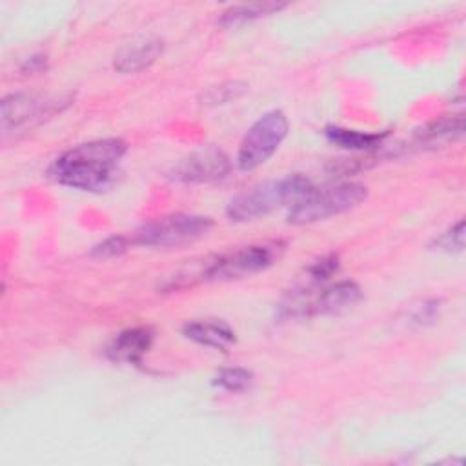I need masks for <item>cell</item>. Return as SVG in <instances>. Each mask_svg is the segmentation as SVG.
I'll return each instance as SVG.
<instances>
[{
	"label": "cell",
	"mask_w": 466,
	"mask_h": 466,
	"mask_svg": "<svg viewBox=\"0 0 466 466\" xmlns=\"http://www.w3.org/2000/svg\"><path fill=\"white\" fill-rule=\"evenodd\" d=\"M164 51V44L158 38H147L133 42L118 49L113 60V67L118 73H137L149 67Z\"/></svg>",
	"instance_id": "cell-12"
},
{
	"label": "cell",
	"mask_w": 466,
	"mask_h": 466,
	"mask_svg": "<svg viewBox=\"0 0 466 466\" xmlns=\"http://www.w3.org/2000/svg\"><path fill=\"white\" fill-rule=\"evenodd\" d=\"M182 333L195 340L197 344L213 348V350H220V351H228L235 340V329L220 319H197V320H189L184 324Z\"/></svg>",
	"instance_id": "cell-10"
},
{
	"label": "cell",
	"mask_w": 466,
	"mask_h": 466,
	"mask_svg": "<svg viewBox=\"0 0 466 466\" xmlns=\"http://www.w3.org/2000/svg\"><path fill=\"white\" fill-rule=\"evenodd\" d=\"M284 7H286V4H277V2H258V4L233 5V7L226 9L220 15L218 24L224 25V27H237V25H242L246 22L275 15V13H279Z\"/></svg>",
	"instance_id": "cell-13"
},
{
	"label": "cell",
	"mask_w": 466,
	"mask_h": 466,
	"mask_svg": "<svg viewBox=\"0 0 466 466\" xmlns=\"http://www.w3.org/2000/svg\"><path fill=\"white\" fill-rule=\"evenodd\" d=\"M229 171V158L218 147L208 146L202 147L180 162H177L171 169V178L184 184H206L220 180Z\"/></svg>",
	"instance_id": "cell-9"
},
{
	"label": "cell",
	"mask_w": 466,
	"mask_h": 466,
	"mask_svg": "<svg viewBox=\"0 0 466 466\" xmlns=\"http://www.w3.org/2000/svg\"><path fill=\"white\" fill-rule=\"evenodd\" d=\"M251 382H253V373L246 368H224L213 379L215 386L233 393L248 390Z\"/></svg>",
	"instance_id": "cell-16"
},
{
	"label": "cell",
	"mask_w": 466,
	"mask_h": 466,
	"mask_svg": "<svg viewBox=\"0 0 466 466\" xmlns=\"http://www.w3.org/2000/svg\"><path fill=\"white\" fill-rule=\"evenodd\" d=\"M311 182L302 175H288L277 180H268L235 195L226 215L235 222H246L271 213L282 206H293L306 193H309Z\"/></svg>",
	"instance_id": "cell-2"
},
{
	"label": "cell",
	"mask_w": 466,
	"mask_h": 466,
	"mask_svg": "<svg viewBox=\"0 0 466 466\" xmlns=\"http://www.w3.org/2000/svg\"><path fill=\"white\" fill-rule=\"evenodd\" d=\"M151 344L153 331L149 328H129L111 340V344L107 346V357L115 362L140 364Z\"/></svg>",
	"instance_id": "cell-11"
},
{
	"label": "cell",
	"mask_w": 466,
	"mask_h": 466,
	"mask_svg": "<svg viewBox=\"0 0 466 466\" xmlns=\"http://www.w3.org/2000/svg\"><path fill=\"white\" fill-rule=\"evenodd\" d=\"M366 195V186L359 182H344L324 189H311L293 206H289L288 220L291 224L319 222L359 206Z\"/></svg>",
	"instance_id": "cell-4"
},
{
	"label": "cell",
	"mask_w": 466,
	"mask_h": 466,
	"mask_svg": "<svg viewBox=\"0 0 466 466\" xmlns=\"http://www.w3.org/2000/svg\"><path fill=\"white\" fill-rule=\"evenodd\" d=\"M246 91V84L242 82H226L215 87H209L202 95V104L206 106H217V104H226L235 98H238Z\"/></svg>",
	"instance_id": "cell-18"
},
{
	"label": "cell",
	"mask_w": 466,
	"mask_h": 466,
	"mask_svg": "<svg viewBox=\"0 0 466 466\" xmlns=\"http://www.w3.org/2000/svg\"><path fill=\"white\" fill-rule=\"evenodd\" d=\"M435 246H437V249L448 251V253L462 251V248H464V220H459L451 229L442 233L435 240Z\"/></svg>",
	"instance_id": "cell-19"
},
{
	"label": "cell",
	"mask_w": 466,
	"mask_h": 466,
	"mask_svg": "<svg viewBox=\"0 0 466 466\" xmlns=\"http://www.w3.org/2000/svg\"><path fill=\"white\" fill-rule=\"evenodd\" d=\"M213 222L209 217L204 215H191V213H175L162 218H155L151 222L142 224L133 240L142 246L151 248H171L193 242L204 237L211 229Z\"/></svg>",
	"instance_id": "cell-6"
},
{
	"label": "cell",
	"mask_w": 466,
	"mask_h": 466,
	"mask_svg": "<svg viewBox=\"0 0 466 466\" xmlns=\"http://www.w3.org/2000/svg\"><path fill=\"white\" fill-rule=\"evenodd\" d=\"M129 246V240L122 235H115V237H107L106 240L98 242L96 246H93L91 255L98 257V258H109V257H118L122 255Z\"/></svg>",
	"instance_id": "cell-20"
},
{
	"label": "cell",
	"mask_w": 466,
	"mask_h": 466,
	"mask_svg": "<svg viewBox=\"0 0 466 466\" xmlns=\"http://www.w3.org/2000/svg\"><path fill=\"white\" fill-rule=\"evenodd\" d=\"M439 317V302L431 300V302H424L422 306H419L413 315H411V322L417 326H428L431 324L435 319Z\"/></svg>",
	"instance_id": "cell-21"
},
{
	"label": "cell",
	"mask_w": 466,
	"mask_h": 466,
	"mask_svg": "<svg viewBox=\"0 0 466 466\" xmlns=\"http://www.w3.org/2000/svg\"><path fill=\"white\" fill-rule=\"evenodd\" d=\"M289 129L288 118L282 111H268L264 113L244 135L238 153L237 164L240 169L249 171L262 166L282 144Z\"/></svg>",
	"instance_id": "cell-7"
},
{
	"label": "cell",
	"mask_w": 466,
	"mask_h": 466,
	"mask_svg": "<svg viewBox=\"0 0 466 466\" xmlns=\"http://www.w3.org/2000/svg\"><path fill=\"white\" fill-rule=\"evenodd\" d=\"M464 127V118L462 115H453V116H444L441 120H435L428 124L424 129L417 133V137L424 142H435L442 138H453L462 133Z\"/></svg>",
	"instance_id": "cell-15"
},
{
	"label": "cell",
	"mask_w": 466,
	"mask_h": 466,
	"mask_svg": "<svg viewBox=\"0 0 466 466\" xmlns=\"http://www.w3.org/2000/svg\"><path fill=\"white\" fill-rule=\"evenodd\" d=\"M69 104L71 95L36 96L29 93H13L2 100V129L9 133L22 127H33L60 113Z\"/></svg>",
	"instance_id": "cell-8"
},
{
	"label": "cell",
	"mask_w": 466,
	"mask_h": 466,
	"mask_svg": "<svg viewBox=\"0 0 466 466\" xmlns=\"http://www.w3.org/2000/svg\"><path fill=\"white\" fill-rule=\"evenodd\" d=\"M326 137L335 146H340L346 149H368V147L379 146L386 137V133H364L357 129L329 126L326 127Z\"/></svg>",
	"instance_id": "cell-14"
},
{
	"label": "cell",
	"mask_w": 466,
	"mask_h": 466,
	"mask_svg": "<svg viewBox=\"0 0 466 466\" xmlns=\"http://www.w3.org/2000/svg\"><path fill=\"white\" fill-rule=\"evenodd\" d=\"M127 151L120 138H100L75 146L56 157L47 169L51 180L80 191H106L118 177V164Z\"/></svg>",
	"instance_id": "cell-1"
},
{
	"label": "cell",
	"mask_w": 466,
	"mask_h": 466,
	"mask_svg": "<svg viewBox=\"0 0 466 466\" xmlns=\"http://www.w3.org/2000/svg\"><path fill=\"white\" fill-rule=\"evenodd\" d=\"M337 269H339V255H335V253L324 255L306 268L304 284L319 286V284L326 282L333 273H337Z\"/></svg>",
	"instance_id": "cell-17"
},
{
	"label": "cell",
	"mask_w": 466,
	"mask_h": 466,
	"mask_svg": "<svg viewBox=\"0 0 466 466\" xmlns=\"http://www.w3.org/2000/svg\"><path fill=\"white\" fill-rule=\"evenodd\" d=\"M284 249H286V242L269 240V242L249 244L235 251H229L226 255L215 257L209 262L206 280H229V279L255 275L273 266L282 257Z\"/></svg>",
	"instance_id": "cell-5"
},
{
	"label": "cell",
	"mask_w": 466,
	"mask_h": 466,
	"mask_svg": "<svg viewBox=\"0 0 466 466\" xmlns=\"http://www.w3.org/2000/svg\"><path fill=\"white\" fill-rule=\"evenodd\" d=\"M362 299L360 288L351 280H340L331 286L300 284L291 289L279 304L280 319H308L317 315L342 313Z\"/></svg>",
	"instance_id": "cell-3"
},
{
	"label": "cell",
	"mask_w": 466,
	"mask_h": 466,
	"mask_svg": "<svg viewBox=\"0 0 466 466\" xmlns=\"http://www.w3.org/2000/svg\"><path fill=\"white\" fill-rule=\"evenodd\" d=\"M42 69H46V56L42 55H35L31 58H27L22 66V71L27 73V75H33V73H40Z\"/></svg>",
	"instance_id": "cell-22"
}]
</instances>
